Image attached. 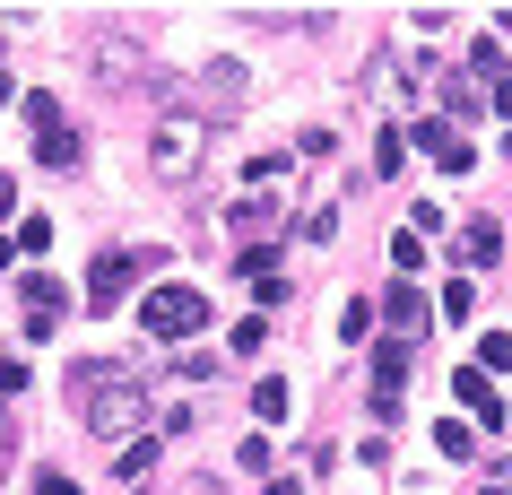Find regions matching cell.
<instances>
[{
    "label": "cell",
    "mask_w": 512,
    "mask_h": 495,
    "mask_svg": "<svg viewBox=\"0 0 512 495\" xmlns=\"http://www.w3.org/2000/svg\"><path fill=\"white\" fill-rule=\"evenodd\" d=\"M330 226H339L330 209H304V218H296V235H304V244H330Z\"/></svg>",
    "instance_id": "obj_21"
},
{
    "label": "cell",
    "mask_w": 512,
    "mask_h": 495,
    "mask_svg": "<svg viewBox=\"0 0 512 495\" xmlns=\"http://www.w3.org/2000/svg\"><path fill=\"white\" fill-rule=\"evenodd\" d=\"M486 495H512V487H486Z\"/></svg>",
    "instance_id": "obj_27"
},
{
    "label": "cell",
    "mask_w": 512,
    "mask_h": 495,
    "mask_svg": "<svg viewBox=\"0 0 512 495\" xmlns=\"http://www.w3.org/2000/svg\"><path fill=\"white\" fill-rule=\"evenodd\" d=\"M278 209H287V157H270V165H252V174H243L235 226H243V235H261V226H278Z\"/></svg>",
    "instance_id": "obj_4"
},
{
    "label": "cell",
    "mask_w": 512,
    "mask_h": 495,
    "mask_svg": "<svg viewBox=\"0 0 512 495\" xmlns=\"http://www.w3.org/2000/svg\"><path fill=\"white\" fill-rule=\"evenodd\" d=\"M9 200H18V192H9V174H0V218H9Z\"/></svg>",
    "instance_id": "obj_25"
},
{
    "label": "cell",
    "mask_w": 512,
    "mask_h": 495,
    "mask_svg": "<svg viewBox=\"0 0 512 495\" xmlns=\"http://www.w3.org/2000/svg\"><path fill=\"white\" fill-rule=\"evenodd\" d=\"M0 96H9V70H0Z\"/></svg>",
    "instance_id": "obj_26"
},
{
    "label": "cell",
    "mask_w": 512,
    "mask_h": 495,
    "mask_svg": "<svg viewBox=\"0 0 512 495\" xmlns=\"http://www.w3.org/2000/svg\"><path fill=\"white\" fill-rule=\"evenodd\" d=\"M200 105H209V113H243V105H252L243 61H209V70H200Z\"/></svg>",
    "instance_id": "obj_7"
},
{
    "label": "cell",
    "mask_w": 512,
    "mask_h": 495,
    "mask_svg": "<svg viewBox=\"0 0 512 495\" xmlns=\"http://www.w3.org/2000/svg\"><path fill=\"white\" fill-rule=\"evenodd\" d=\"M460 252H469V261L486 270V261H495V226H486V218H469V235H460Z\"/></svg>",
    "instance_id": "obj_15"
},
{
    "label": "cell",
    "mask_w": 512,
    "mask_h": 495,
    "mask_svg": "<svg viewBox=\"0 0 512 495\" xmlns=\"http://www.w3.org/2000/svg\"><path fill=\"white\" fill-rule=\"evenodd\" d=\"M139 270H157V252H96V270H87V304L113 313V304L139 287Z\"/></svg>",
    "instance_id": "obj_5"
},
{
    "label": "cell",
    "mask_w": 512,
    "mask_h": 495,
    "mask_svg": "<svg viewBox=\"0 0 512 495\" xmlns=\"http://www.w3.org/2000/svg\"><path fill=\"white\" fill-rule=\"evenodd\" d=\"M27 131H35V165H79V131L61 122L53 96H27Z\"/></svg>",
    "instance_id": "obj_6"
},
{
    "label": "cell",
    "mask_w": 512,
    "mask_h": 495,
    "mask_svg": "<svg viewBox=\"0 0 512 495\" xmlns=\"http://www.w3.org/2000/svg\"><path fill=\"white\" fill-rule=\"evenodd\" d=\"M113 469H122V478H148V469H157V443H148V435L122 443V461H113Z\"/></svg>",
    "instance_id": "obj_14"
},
{
    "label": "cell",
    "mask_w": 512,
    "mask_h": 495,
    "mask_svg": "<svg viewBox=\"0 0 512 495\" xmlns=\"http://www.w3.org/2000/svg\"><path fill=\"white\" fill-rule=\"evenodd\" d=\"M478 365H486V374H504V365H512V339H478Z\"/></svg>",
    "instance_id": "obj_22"
},
{
    "label": "cell",
    "mask_w": 512,
    "mask_h": 495,
    "mask_svg": "<svg viewBox=\"0 0 512 495\" xmlns=\"http://www.w3.org/2000/svg\"><path fill=\"white\" fill-rule=\"evenodd\" d=\"M434 443H443L452 461H469V452H478V426H460V417H443V426H434Z\"/></svg>",
    "instance_id": "obj_13"
},
{
    "label": "cell",
    "mask_w": 512,
    "mask_h": 495,
    "mask_svg": "<svg viewBox=\"0 0 512 495\" xmlns=\"http://www.w3.org/2000/svg\"><path fill=\"white\" fill-rule=\"evenodd\" d=\"M70 400H79V417H87V435L96 443H122L139 426V417H148V391H139V374L131 365H70ZM139 443V435H131Z\"/></svg>",
    "instance_id": "obj_1"
},
{
    "label": "cell",
    "mask_w": 512,
    "mask_h": 495,
    "mask_svg": "<svg viewBox=\"0 0 512 495\" xmlns=\"http://www.w3.org/2000/svg\"><path fill=\"white\" fill-rule=\"evenodd\" d=\"M469 70H478L486 87H504V53H495V44H478V53H469Z\"/></svg>",
    "instance_id": "obj_20"
},
{
    "label": "cell",
    "mask_w": 512,
    "mask_h": 495,
    "mask_svg": "<svg viewBox=\"0 0 512 495\" xmlns=\"http://www.w3.org/2000/svg\"><path fill=\"white\" fill-rule=\"evenodd\" d=\"M252 417H270V426H278V417H287V383H261V391H252Z\"/></svg>",
    "instance_id": "obj_17"
},
{
    "label": "cell",
    "mask_w": 512,
    "mask_h": 495,
    "mask_svg": "<svg viewBox=\"0 0 512 495\" xmlns=\"http://www.w3.org/2000/svg\"><path fill=\"white\" fill-rule=\"evenodd\" d=\"M452 391H460V409H469V426H504V400H495V383H486V365H469Z\"/></svg>",
    "instance_id": "obj_9"
},
{
    "label": "cell",
    "mask_w": 512,
    "mask_h": 495,
    "mask_svg": "<svg viewBox=\"0 0 512 495\" xmlns=\"http://www.w3.org/2000/svg\"><path fill=\"white\" fill-rule=\"evenodd\" d=\"M417 148H426L434 165H452V174H469V139H460L452 122H417Z\"/></svg>",
    "instance_id": "obj_10"
},
{
    "label": "cell",
    "mask_w": 512,
    "mask_h": 495,
    "mask_svg": "<svg viewBox=\"0 0 512 495\" xmlns=\"http://www.w3.org/2000/svg\"><path fill=\"white\" fill-rule=\"evenodd\" d=\"M469 304H478V287H469V278H452V287H443V313H452V322H469Z\"/></svg>",
    "instance_id": "obj_18"
},
{
    "label": "cell",
    "mask_w": 512,
    "mask_h": 495,
    "mask_svg": "<svg viewBox=\"0 0 512 495\" xmlns=\"http://www.w3.org/2000/svg\"><path fill=\"white\" fill-rule=\"evenodd\" d=\"M400 391H408V348H382V365H374V409L400 417Z\"/></svg>",
    "instance_id": "obj_11"
},
{
    "label": "cell",
    "mask_w": 512,
    "mask_h": 495,
    "mask_svg": "<svg viewBox=\"0 0 512 495\" xmlns=\"http://www.w3.org/2000/svg\"><path fill=\"white\" fill-rule=\"evenodd\" d=\"M417 261H426V235H417V226H408V235H391V270H417Z\"/></svg>",
    "instance_id": "obj_16"
},
{
    "label": "cell",
    "mask_w": 512,
    "mask_h": 495,
    "mask_svg": "<svg viewBox=\"0 0 512 495\" xmlns=\"http://www.w3.org/2000/svg\"><path fill=\"white\" fill-rule=\"evenodd\" d=\"M139 322H148V339H191V330H209V296L200 287H148Z\"/></svg>",
    "instance_id": "obj_3"
},
{
    "label": "cell",
    "mask_w": 512,
    "mask_h": 495,
    "mask_svg": "<svg viewBox=\"0 0 512 495\" xmlns=\"http://www.w3.org/2000/svg\"><path fill=\"white\" fill-rule=\"evenodd\" d=\"M261 495H296V478H270V487H261Z\"/></svg>",
    "instance_id": "obj_24"
},
{
    "label": "cell",
    "mask_w": 512,
    "mask_h": 495,
    "mask_svg": "<svg viewBox=\"0 0 512 495\" xmlns=\"http://www.w3.org/2000/svg\"><path fill=\"white\" fill-rule=\"evenodd\" d=\"M18 296H27V322H35V339H44V330H53L61 313H70V287H61V278H44V270H27V278H18Z\"/></svg>",
    "instance_id": "obj_8"
},
{
    "label": "cell",
    "mask_w": 512,
    "mask_h": 495,
    "mask_svg": "<svg viewBox=\"0 0 512 495\" xmlns=\"http://www.w3.org/2000/svg\"><path fill=\"white\" fill-rule=\"evenodd\" d=\"M200 148H209L200 113H165L157 131H148V174H157V183H191V174H200Z\"/></svg>",
    "instance_id": "obj_2"
},
{
    "label": "cell",
    "mask_w": 512,
    "mask_h": 495,
    "mask_svg": "<svg viewBox=\"0 0 512 495\" xmlns=\"http://www.w3.org/2000/svg\"><path fill=\"white\" fill-rule=\"evenodd\" d=\"M391 330H400V348H408V339L426 330V296H408V287H400V296H391Z\"/></svg>",
    "instance_id": "obj_12"
},
{
    "label": "cell",
    "mask_w": 512,
    "mask_h": 495,
    "mask_svg": "<svg viewBox=\"0 0 512 495\" xmlns=\"http://www.w3.org/2000/svg\"><path fill=\"white\" fill-rule=\"evenodd\" d=\"M35 495H79V487H70L61 469H44V478H35Z\"/></svg>",
    "instance_id": "obj_23"
},
{
    "label": "cell",
    "mask_w": 512,
    "mask_h": 495,
    "mask_svg": "<svg viewBox=\"0 0 512 495\" xmlns=\"http://www.w3.org/2000/svg\"><path fill=\"white\" fill-rule=\"evenodd\" d=\"M365 330H374V304L356 296V304H348V313H339V339H365Z\"/></svg>",
    "instance_id": "obj_19"
}]
</instances>
